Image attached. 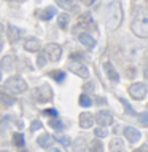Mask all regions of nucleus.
I'll return each instance as SVG.
<instances>
[{
  "label": "nucleus",
  "instance_id": "nucleus-1",
  "mask_svg": "<svg viewBox=\"0 0 148 152\" xmlns=\"http://www.w3.org/2000/svg\"><path fill=\"white\" fill-rule=\"evenodd\" d=\"M132 31L139 37L148 35V16L143 7H137L134 10V19H132Z\"/></svg>",
  "mask_w": 148,
  "mask_h": 152
},
{
  "label": "nucleus",
  "instance_id": "nucleus-2",
  "mask_svg": "<svg viewBox=\"0 0 148 152\" xmlns=\"http://www.w3.org/2000/svg\"><path fill=\"white\" fill-rule=\"evenodd\" d=\"M123 21V10H121V5L120 2H112L108 5V18H107V26L108 29H118L120 24Z\"/></svg>",
  "mask_w": 148,
  "mask_h": 152
},
{
  "label": "nucleus",
  "instance_id": "nucleus-3",
  "mask_svg": "<svg viewBox=\"0 0 148 152\" xmlns=\"http://www.w3.org/2000/svg\"><path fill=\"white\" fill-rule=\"evenodd\" d=\"M5 88H6V91L13 93V94H21L27 90V83L21 77H10L5 82Z\"/></svg>",
  "mask_w": 148,
  "mask_h": 152
},
{
  "label": "nucleus",
  "instance_id": "nucleus-4",
  "mask_svg": "<svg viewBox=\"0 0 148 152\" xmlns=\"http://www.w3.org/2000/svg\"><path fill=\"white\" fill-rule=\"evenodd\" d=\"M34 98L37 99V102L53 101V90L49 88V85H40L38 88H35Z\"/></svg>",
  "mask_w": 148,
  "mask_h": 152
},
{
  "label": "nucleus",
  "instance_id": "nucleus-5",
  "mask_svg": "<svg viewBox=\"0 0 148 152\" xmlns=\"http://www.w3.org/2000/svg\"><path fill=\"white\" fill-rule=\"evenodd\" d=\"M129 94L134 98V99H143L147 94V85L142 83V82H137V83H132L129 87Z\"/></svg>",
  "mask_w": 148,
  "mask_h": 152
},
{
  "label": "nucleus",
  "instance_id": "nucleus-6",
  "mask_svg": "<svg viewBox=\"0 0 148 152\" xmlns=\"http://www.w3.org/2000/svg\"><path fill=\"white\" fill-rule=\"evenodd\" d=\"M45 55L49 58V61L56 63V61H59L61 55H62V50H61V47L57 43H48L46 50H45Z\"/></svg>",
  "mask_w": 148,
  "mask_h": 152
},
{
  "label": "nucleus",
  "instance_id": "nucleus-7",
  "mask_svg": "<svg viewBox=\"0 0 148 152\" xmlns=\"http://www.w3.org/2000/svg\"><path fill=\"white\" fill-rule=\"evenodd\" d=\"M69 69H70L73 74H77L78 77H83V79H88L89 77V69L86 67L84 64L78 63V61H72V63L69 64Z\"/></svg>",
  "mask_w": 148,
  "mask_h": 152
},
{
  "label": "nucleus",
  "instance_id": "nucleus-8",
  "mask_svg": "<svg viewBox=\"0 0 148 152\" xmlns=\"http://www.w3.org/2000/svg\"><path fill=\"white\" fill-rule=\"evenodd\" d=\"M80 27H84V29H91V31H96L97 26L94 24L92 18L89 13H84L83 16H80V19H78V24H77V29H80Z\"/></svg>",
  "mask_w": 148,
  "mask_h": 152
},
{
  "label": "nucleus",
  "instance_id": "nucleus-9",
  "mask_svg": "<svg viewBox=\"0 0 148 152\" xmlns=\"http://www.w3.org/2000/svg\"><path fill=\"white\" fill-rule=\"evenodd\" d=\"M78 40H80V43L84 45L86 48H94L96 47V39H94L92 35L86 34V32H81V34L78 35Z\"/></svg>",
  "mask_w": 148,
  "mask_h": 152
},
{
  "label": "nucleus",
  "instance_id": "nucleus-10",
  "mask_svg": "<svg viewBox=\"0 0 148 152\" xmlns=\"http://www.w3.org/2000/svg\"><path fill=\"white\" fill-rule=\"evenodd\" d=\"M124 136L127 138V141L129 142H137L139 139H140V131L139 130H135V128H132V126H127V128L124 130Z\"/></svg>",
  "mask_w": 148,
  "mask_h": 152
},
{
  "label": "nucleus",
  "instance_id": "nucleus-11",
  "mask_svg": "<svg viewBox=\"0 0 148 152\" xmlns=\"http://www.w3.org/2000/svg\"><path fill=\"white\" fill-rule=\"evenodd\" d=\"M97 123L102 126H107V125H112L113 123V117L110 112H105V110H102V112L97 114Z\"/></svg>",
  "mask_w": 148,
  "mask_h": 152
},
{
  "label": "nucleus",
  "instance_id": "nucleus-12",
  "mask_svg": "<svg viewBox=\"0 0 148 152\" xmlns=\"http://www.w3.org/2000/svg\"><path fill=\"white\" fill-rule=\"evenodd\" d=\"M104 69H105V72H107V77H108L112 82H120V74L115 71V67H113L112 63H105L104 64Z\"/></svg>",
  "mask_w": 148,
  "mask_h": 152
},
{
  "label": "nucleus",
  "instance_id": "nucleus-13",
  "mask_svg": "<svg viewBox=\"0 0 148 152\" xmlns=\"http://www.w3.org/2000/svg\"><path fill=\"white\" fill-rule=\"evenodd\" d=\"M22 34V31L21 29H18L16 26H8V40H10L11 43H14V42H18L19 40V37H21Z\"/></svg>",
  "mask_w": 148,
  "mask_h": 152
},
{
  "label": "nucleus",
  "instance_id": "nucleus-14",
  "mask_svg": "<svg viewBox=\"0 0 148 152\" xmlns=\"http://www.w3.org/2000/svg\"><path fill=\"white\" fill-rule=\"evenodd\" d=\"M80 126L81 128H91L92 126V115L89 112H83L80 115Z\"/></svg>",
  "mask_w": 148,
  "mask_h": 152
},
{
  "label": "nucleus",
  "instance_id": "nucleus-15",
  "mask_svg": "<svg viewBox=\"0 0 148 152\" xmlns=\"http://www.w3.org/2000/svg\"><path fill=\"white\" fill-rule=\"evenodd\" d=\"M40 40L38 39H27L26 43H24V48L27 51H38L40 50Z\"/></svg>",
  "mask_w": 148,
  "mask_h": 152
},
{
  "label": "nucleus",
  "instance_id": "nucleus-16",
  "mask_svg": "<svg viewBox=\"0 0 148 152\" xmlns=\"http://www.w3.org/2000/svg\"><path fill=\"white\" fill-rule=\"evenodd\" d=\"M53 141H54V138H53L51 134H48V133L38 136V139H37V142H38L40 147H49V146L53 144Z\"/></svg>",
  "mask_w": 148,
  "mask_h": 152
},
{
  "label": "nucleus",
  "instance_id": "nucleus-17",
  "mask_svg": "<svg viewBox=\"0 0 148 152\" xmlns=\"http://www.w3.org/2000/svg\"><path fill=\"white\" fill-rule=\"evenodd\" d=\"M86 151V144L83 138H77L75 142L72 144V151L70 152H84Z\"/></svg>",
  "mask_w": 148,
  "mask_h": 152
},
{
  "label": "nucleus",
  "instance_id": "nucleus-18",
  "mask_svg": "<svg viewBox=\"0 0 148 152\" xmlns=\"http://www.w3.org/2000/svg\"><path fill=\"white\" fill-rule=\"evenodd\" d=\"M54 15H56V8H54V7H48V8H45L42 13H40V19L48 21V19H51Z\"/></svg>",
  "mask_w": 148,
  "mask_h": 152
},
{
  "label": "nucleus",
  "instance_id": "nucleus-19",
  "mask_svg": "<svg viewBox=\"0 0 148 152\" xmlns=\"http://www.w3.org/2000/svg\"><path fill=\"white\" fill-rule=\"evenodd\" d=\"M110 151L112 152H124V146L118 138H115L112 142H110Z\"/></svg>",
  "mask_w": 148,
  "mask_h": 152
},
{
  "label": "nucleus",
  "instance_id": "nucleus-20",
  "mask_svg": "<svg viewBox=\"0 0 148 152\" xmlns=\"http://www.w3.org/2000/svg\"><path fill=\"white\" fill-rule=\"evenodd\" d=\"M49 77L54 79L57 83H62V82L65 80V72L64 71H51L49 72Z\"/></svg>",
  "mask_w": 148,
  "mask_h": 152
},
{
  "label": "nucleus",
  "instance_id": "nucleus-21",
  "mask_svg": "<svg viewBox=\"0 0 148 152\" xmlns=\"http://www.w3.org/2000/svg\"><path fill=\"white\" fill-rule=\"evenodd\" d=\"M13 58L11 56H5V58L2 59V69L3 71H13Z\"/></svg>",
  "mask_w": 148,
  "mask_h": 152
},
{
  "label": "nucleus",
  "instance_id": "nucleus-22",
  "mask_svg": "<svg viewBox=\"0 0 148 152\" xmlns=\"http://www.w3.org/2000/svg\"><path fill=\"white\" fill-rule=\"evenodd\" d=\"M69 21H70V18H69V15H65V13L59 15V18H57V24H59L61 29H67Z\"/></svg>",
  "mask_w": 148,
  "mask_h": 152
},
{
  "label": "nucleus",
  "instance_id": "nucleus-23",
  "mask_svg": "<svg viewBox=\"0 0 148 152\" xmlns=\"http://www.w3.org/2000/svg\"><path fill=\"white\" fill-rule=\"evenodd\" d=\"M57 5L62 7L64 10H77V7L73 5V0H56Z\"/></svg>",
  "mask_w": 148,
  "mask_h": 152
},
{
  "label": "nucleus",
  "instance_id": "nucleus-24",
  "mask_svg": "<svg viewBox=\"0 0 148 152\" xmlns=\"http://www.w3.org/2000/svg\"><path fill=\"white\" fill-rule=\"evenodd\" d=\"M89 152H104V146L99 139H94L91 142V147H89Z\"/></svg>",
  "mask_w": 148,
  "mask_h": 152
},
{
  "label": "nucleus",
  "instance_id": "nucleus-25",
  "mask_svg": "<svg viewBox=\"0 0 148 152\" xmlns=\"http://www.w3.org/2000/svg\"><path fill=\"white\" fill-rule=\"evenodd\" d=\"M78 102H80V106H81V107H91V104H92L91 98H89L88 94H84V93L80 96V101H78Z\"/></svg>",
  "mask_w": 148,
  "mask_h": 152
},
{
  "label": "nucleus",
  "instance_id": "nucleus-26",
  "mask_svg": "<svg viewBox=\"0 0 148 152\" xmlns=\"http://www.w3.org/2000/svg\"><path fill=\"white\" fill-rule=\"evenodd\" d=\"M13 144L16 147H22L24 146V134L22 133H14L13 134Z\"/></svg>",
  "mask_w": 148,
  "mask_h": 152
},
{
  "label": "nucleus",
  "instance_id": "nucleus-27",
  "mask_svg": "<svg viewBox=\"0 0 148 152\" xmlns=\"http://www.w3.org/2000/svg\"><path fill=\"white\" fill-rule=\"evenodd\" d=\"M49 126H51V128H54V130H57V131H61V130L65 128L64 123L61 122V120H57V118H53V120H49Z\"/></svg>",
  "mask_w": 148,
  "mask_h": 152
},
{
  "label": "nucleus",
  "instance_id": "nucleus-28",
  "mask_svg": "<svg viewBox=\"0 0 148 152\" xmlns=\"http://www.w3.org/2000/svg\"><path fill=\"white\" fill-rule=\"evenodd\" d=\"M0 98H2V101L5 102V104H8V106H13L14 102H16V99L13 96H8L6 93H0Z\"/></svg>",
  "mask_w": 148,
  "mask_h": 152
},
{
  "label": "nucleus",
  "instance_id": "nucleus-29",
  "mask_svg": "<svg viewBox=\"0 0 148 152\" xmlns=\"http://www.w3.org/2000/svg\"><path fill=\"white\" fill-rule=\"evenodd\" d=\"M45 63H46V55H45V53H40L38 58H37V66H38V67H43Z\"/></svg>",
  "mask_w": 148,
  "mask_h": 152
},
{
  "label": "nucleus",
  "instance_id": "nucleus-30",
  "mask_svg": "<svg viewBox=\"0 0 148 152\" xmlns=\"http://www.w3.org/2000/svg\"><path fill=\"white\" fill-rule=\"evenodd\" d=\"M94 134H96V138H105L107 136V130L102 126V128H96L94 130Z\"/></svg>",
  "mask_w": 148,
  "mask_h": 152
},
{
  "label": "nucleus",
  "instance_id": "nucleus-31",
  "mask_svg": "<svg viewBox=\"0 0 148 152\" xmlns=\"http://www.w3.org/2000/svg\"><path fill=\"white\" fill-rule=\"evenodd\" d=\"M43 114H45V115H48V117H57V110L56 109H45Z\"/></svg>",
  "mask_w": 148,
  "mask_h": 152
},
{
  "label": "nucleus",
  "instance_id": "nucleus-32",
  "mask_svg": "<svg viewBox=\"0 0 148 152\" xmlns=\"http://www.w3.org/2000/svg\"><path fill=\"white\" fill-rule=\"evenodd\" d=\"M40 128H42V122H40V120L32 122V131H37V130H40Z\"/></svg>",
  "mask_w": 148,
  "mask_h": 152
},
{
  "label": "nucleus",
  "instance_id": "nucleus-33",
  "mask_svg": "<svg viewBox=\"0 0 148 152\" xmlns=\"http://www.w3.org/2000/svg\"><path fill=\"white\" fill-rule=\"evenodd\" d=\"M121 102H123V104H124V107H126V110H127V112H129V114H134V110H132V107H131V106L127 104V101L124 99V98H121Z\"/></svg>",
  "mask_w": 148,
  "mask_h": 152
},
{
  "label": "nucleus",
  "instance_id": "nucleus-34",
  "mask_svg": "<svg viewBox=\"0 0 148 152\" xmlns=\"http://www.w3.org/2000/svg\"><path fill=\"white\" fill-rule=\"evenodd\" d=\"M57 141H61L64 146H69V144H70V139H69L67 136H61V138H57Z\"/></svg>",
  "mask_w": 148,
  "mask_h": 152
},
{
  "label": "nucleus",
  "instance_id": "nucleus-35",
  "mask_svg": "<svg viewBox=\"0 0 148 152\" xmlns=\"http://www.w3.org/2000/svg\"><path fill=\"white\" fill-rule=\"evenodd\" d=\"M75 59H83V55H81V53H72L70 61H75Z\"/></svg>",
  "mask_w": 148,
  "mask_h": 152
},
{
  "label": "nucleus",
  "instance_id": "nucleus-36",
  "mask_svg": "<svg viewBox=\"0 0 148 152\" xmlns=\"http://www.w3.org/2000/svg\"><path fill=\"white\" fill-rule=\"evenodd\" d=\"M140 122H142V125H147V122H148V114H142L140 115Z\"/></svg>",
  "mask_w": 148,
  "mask_h": 152
},
{
  "label": "nucleus",
  "instance_id": "nucleus-37",
  "mask_svg": "<svg viewBox=\"0 0 148 152\" xmlns=\"http://www.w3.org/2000/svg\"><path fill=\"white\" fill-rule=\"evenodd\" d=\"M147 149H148V146H147V144H143L142 147H139V149H137V151H134V152H148Z\"/></svg>",
  "mask_w": 148,
  "mask_h": 152
},
{
  "label": "nucleus",
  "instance_id": "nucleus-38",
  "mask_svg": "<svg viewBox=\"0 0 148 152\" xmlns=\"http://www.w3.org/2000/svg\"><path fill=\"white\" fill-rule=\"evenodd\" d=\"M92 88H94V85L91 83V82H89V83H86V90H88V91H92Z\"/></svg>",
  "mask_w": 148,
  "mask_h": 152
},
{
  "label": "nucleus",
  "instance_id": "nucleus-39",
  "mask_svg": "<svg viewBox=\"0 0 148 152\" xmlns=\"http://www.w3.org/2000/svg\"><path fill=\"white\" fill-rule=\"evenodd\" d=\"M97 102H99V104H107L105 98H97Z\"/></svg>",
  "mask_w": 148,
  "mask_h": 152
},
{
  "label": "nucleus",
  "instance_id": "nucleus-40",
  "mask_svg": "<svg viewBox=\"0 0 148 152\" xmlns=\"http://www.w3.org/2000/svg\"><path fill=\"white\" fill-rule=\"evenodd\" d=\"M83 2L86 3V5H91V3H94V0H83Z\"/></svg>",
  "mask_w": 148,
  "mask_h": 152
},
{
  "label": "nucleus",
  "instance_id": "nucleus-41",
  "mask_svg": "<svg viewBox=\"0 0 148 152\" xmlns=\"http://www.w3.org/2000/svg\"><path fill=\"white\" fill-rule=\"evenodd\" d=\"M49 152H61V151H59V149H54V147H53V149L49 151Z\"/></svg>",
  "mask_w": 148,
  "mask_h": 152
},
{
  "label": "nucleus",
  "instance_id": "nucleus-42",
  "mask_svg": "<svg viewBox=\"0 0 148 152\" xmlns=\"http://www.w3.org/2000/svg\"><path fill=\"white\" fill-rule=\"evenodd\" d=\"M2 32H3V26L0 24V34H2Z\"/></svg>",
  "mask_w": 148,
  "mask_h": 152
},
{
  "label": "nucleus",
  "instance_id": "nucleus-43",
  "mask_svg": "<svg viewBox=\"0 0 148 152\" xmlns=\"http://www.w3.org/2000/svg\"><path fill=\"white\" fill-rule=\"evenodd\" d=\"M0 51H2V42H0Z\"/></svg>",
  "mask_w": 148,
  "mask_h": 152
},
{
  "label": "nucleus",
  "instance_id": "nucleus-44",
  "mask_svg": "<svg viewBox=\"0 0 148 152\" xmlns=\"http://www.w3.org/2000/svg\"><path fill=\"white\" fill-rule=\"evenodd\" d=\"M10 2H18V0H10Z\"/></svg>",
  "mask_w": 148,
  "mask_h": 152
},
{
  "label": "nucleus",
  "instance_id": "nucleus-45",
  "mask_svg": "<svg viewBox=\"0 0 148 152\" xmlns=\"http://www.w3.org/2000/svg\"><path fill=\"white\" fill-rule=\"evenodd\" d=\"M0 80H2V74H0Z\"/></svg>",
  "mask_w": 148,
  "mask_h": 152
},
{
  "label": "nucleus",
  "instance_id": "nucleus-46",
  "mask_svg": "<svg viewBox=\"0 0 148 152\" xmlns=\"http://www.w3.org/2000/svg\"><path fill=\"white\" fill-rule=\"evenodd\" d=\"M0 152H6V151H0Z\"/></svg>",
  "mask_w": 148,
  "mask_h": 152
}]
</instances>
